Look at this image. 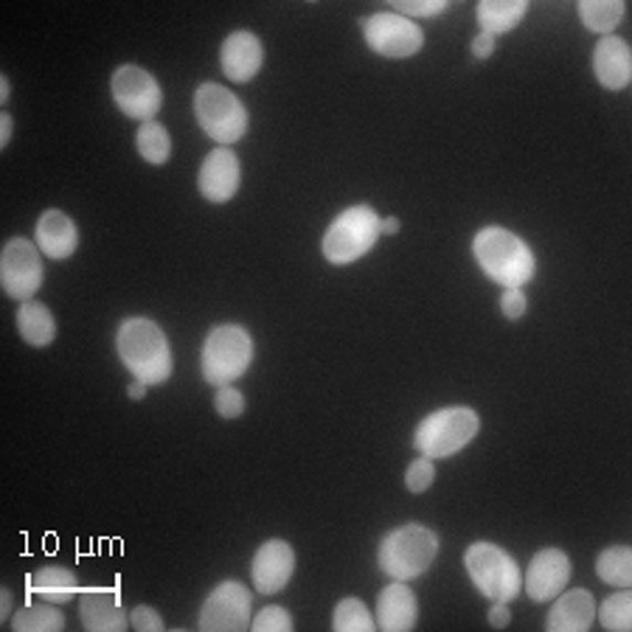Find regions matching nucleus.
<instances>
[{
    "mask_svg": "<svg viewBox=\"0 0 632 632\" xmlns=\"http://www.w3.org/2000/svg\"><path fill=\"white\" fill-rule=\"evenodd\" d=\"M254 363V338L239 323H219L203 343V379L214 388L234 385Z\"/></svg>",
    "mask_w": 632,
    "mask_h": 632,
    "instance_id": "39448f33",
    "label": "nucleus"
},
{
    "mask_svg": "<svg viewBox=\"0 0 632 632\" xmlns=\"http://www.w3.org/2000/svg\"><path fill=\"white\" fill-rule=\"evenodd\" d=\"M296 574V548L287 539H267L256 548L254 563H250V579L261 596H274L290 585Z\"/></svg>",
    "mask_w": 632,
    "mask_h": 632,
    "instance_id": "4468645a",
    "label": "nucleus"
},
{
    "mask_svg": "<svg viewBox=\"0 0 632 632\" xmlns=\"http://www.w3.org/2000/svg\"><path fill=\"white\" fill-rule=\"evenodd\" d=\"M379 234L397 236L399 234V219L397 217H385L383 223H379Z\"/></svg>",
    "mask_w": 632,
    "mask_h": 632,
    "instance_id": "a19ab883",
    "label": "nucleus"
},
{
    "mask_svg": "<svg viewBox=\"0 0 632 632\" xmlns=\"http://www.w3.org/2000/svg\"><path fill=\"white\" fill-rule=\"evenodd\" d=\"M147 388H149L147 383L136 379V383H132L130 388H127V397H130V399H143V397H147Z\"/></svg>",
    "mask_w": 632,
    "mask_h": 632,
    "instance_id": "79ce46f5",
    "label": "nucleus"
},
{
    "mask_svg": "<svg viewBox=\"0 0 632 632\" xmlns=\"http://www.w3.org/2000/svg\"><path fill=\"white\" fill-rule=\"evenodd\" d=\"M481 433V416L467 405L439 408L416 425L414 447L428 459H450Z\"/></svg>",
    "mask_w": 632,
    "mask_h": 632,
    "instance_id": "20e7f679",
    "label": "nucleus"
},
{
    "mask_svg": "<svg viewBox=\"0 0 632 632\" xmlns=\"http://www.w3.org/2000/svg\"><path fill=\"white\" fill-rule=\"evenodd\" d=\"M214 408H217V414L223 416V419H239V416L245 414V394L239 388H234V385H223V388H217V394H214Z\"/></svg>",
    "mask_w": 632,
    "mask_h": 632,
    "instance_id": "72a5a7b5",
    "label": "nucleus"
},
{
    "mask_svg": "<svg viewBox=\"0 0 632 632\" xmlns=\"http://www.w3.org/2000/svg\"><path fill=\"white\" fill-rule=\"evenodd\" d=\"M495 45H497V38L481 32L475 40H472V56H475V60H490V56L495 54Z\"/></svg>",
    "mask_w": 632,
    "mask_h": 632,
    "instance_id": "4c0bfd02",
    "label": "nucleus"
},
{
    "mask_svg": "<svg viewBox=\"0 0 632 632\" xmlns=\"http://www.w3.org/2000/svg\"><path fill=\"white\" fill-rule=\"evenodd\" d=\"M419 621V601L408 588V582H394L377 596V630L383 632H410Z\"/></svg>",
    "mask_w": 632,
    "mask_h": 632,
    "instance_id": "aec40b11",
    "label": "nucleus"
},
{
    "mask_svg": "<svg viewBox=\"0 0 632 632\" xmlns=\"http://www.w3.org/2000/svg\"><path fill=\"white\" fill-rule=\"evenodd\" d=\"M332 630L335 632H374L377 630V619L372 610L366 608V601L357 596H349L335 604V615H332Z\"/></svg>",
    "mask_w": 632,
    "mask_h": 632,
    "instance_id": "c85d7f7f",
    "label": "nucleus"
},
{
    "mask_svg": "<svg viewBox=\"0 0 632 632\" xmlns=\"http://www.w3.org/2000/svg\"><path fill=\"white\" fill-rule=\"evenodd\" d=\"M18 332L29 346L45 349L56 341L54 312L40 301H23L18 310Z\"/></svg>",
    "mask_w": 632,
    "mask_h": 632,
    "instance_id": "b1692460",
    "label": "nucleus"
},
{
    "mask_svg": "<svg viewBox=\"0 0 632 632\" xmlns=\"http://www.w3.org/2000/svg\"><path fill=\"white\" fill-rule=\"evenodd\" d=\"M12 604H14L12 590H9L7 585H3V590H0V619H3V621H12V615H14Z\"/></svg>",
    "mask_w": 632,
    "mask_h": 632,
    "instance_id": "ea45409f",
    "label": "nucleus"
},
{
    "mask_svg": "<svg viewBox=\"0 0 632 632\" xmlns=\"http://www.w3.org/2000/svg\"><path fill=\"white\" fill-rule=\"evenodd\" d=\"M379 223V214L366 203L341 211L321 239L323 259L338 267L363 259L377 245Z\"/></svg>",
    "mask_w": 632,
    "mask_h": 632,
    "instance_id": "423d86ee",
    "label": "nucleus"
},
{
    "mask_svg": "<svg viewBox=\"0 0 632 632\" xmlns=\"http://www.w3.org/2000/svg\"><path fill=\"white\" fill-rule=\"evenodd\" d=\"M439 557V534L419 523H408L379 539L377 563L383 574L399 582L421 577Z\"/></svg>",
    "mask_w": 632,
    "mask_h": 632,
    "instance_id": "7ed1b4c3",
    "label": "nucleus"
},
{
    "mask_svg": "<svg viewBox=\"0 0 632 632\" xmlns=\"http://www.w3.org/2000/svg\"><path fill=\"white\" fill-rule=\"evenodd\" d=\"M34 243H38V248L49 259H71L76 248H79V228H76V223L65 211L49 208L40 214L38 228H34Z\"/></svg>",
    "mask_w": 632,
    "mask_h": 632,
    "instance_id": "a211bd4d",
    "label": "nucleus"
},
{
    "mask_svg": "<svg viewBox=\"0 0 632 632\" xmlns=\"http://www.w3.org/2000/svg\"><path fill=\"white\" fill-rule=\"evenodd\" d=\"M472 256L486 279L501 285L503 290H521L537 274V259L526 239L501 225H486L472 239Z\"/></svg>",
    "mask_w": 632,
    "mask_h": 632,
    "instance_id": "f03ea898",
    "label": "nucleus"
},
{
    "mask_svg": "<svg viewBox=\"0 0 632 632\" xmlns=\"http://www.w3.org/2000/svg\"><path fill=\"white\" fill-rule=\"evenodd\" d=\"M254 593L239 579H225L205 596L200 608V632H245L250 630Z\"/></svg>",
    "mask_w": 632,
    "mask_h": 632,
    "instance_id": "1a4fd4ad",
    "label": "nucleus"
},
{
    "mask_svg": "<svg viewBox=\"0 0 632 632\" xmlns=\"http://www.w3.org/2000/svg\"><path fill=\"white\" fill-rule=\"evenodd\" d=\"M394 12L403 14V18L416 20V18H436V14L444 12L450 3L447 0H390Z\"/></svg>",
    "mask_w": 632,
    "mask_h": 632,
    "instance_id": "473e14b6",
    "label": "nucleus"
},
{
    "mask_svg": "<svg viewBox=\"0 0 632 632\" xmlns=\"http://www.w3.org/2000/svg\"><path fill=\"white\" fill-rule=\"evenodd\" d=\"M12 136H14V118L9 116V113H3V116H0V147L7 149L9 143H12Z\"/></svg>",
    "mask_w": 632,
    "mask_h": 632,
    "instance_id": "58836bf2",
    "label": "nucleus"
},
{
    "mask_svg": "<svg viewBox=\"0 0 632 632\" xmlns=\"http://www.w3.org/2000/svg\"><path fill=\"white\" fill-rule=\"evenodd\" d=\"M194 116H197L200 130L219 143L231 147L239 138H245L250 125V116L239 96H234L219 82H203L194 94Z\"/></svg>",
    "mask_w": 632,
    "mask_h": 632,
    "instance_id": "6e6552de",
    "label": "nucleus"
},
{
    "mask_svg": "<svg viewBox=\"0 0 632 632\" xmlns=\"http://www.w3.org/2000/svg\"><path fill=\"white\" fill-rule=\"evenodd\" d=\"M528 310V301L526 296H523V290H506L501 296V312L503 318H508V321H521L523 315H526Z\"/></svg>",
    "mask_w": 632,
    "mask_h": 632,
    "instance_id": "c9c22d12",
    "label": "nucleus"
},
{
    "mask_svg": "<svg viewBox=\"0 0 632 632\" xmlns=\"http://www.w3.org/2000/svg\"><path fill=\"white\" fill-rule=\"evenodd\" d=\"M486 621H490V626H495V630H506V626L512 624V610H508L503 601H492Z\"/></svg>",
    "mask_w": 632,
    "mask_h": 632,
    "instance_id": "e433bc0d",
    "label": "nucleus"
},
{
    "mask_svg": "<svg viewBox=\"0 0 632 632\" xmlns=\"http://www.w3.org/2000/svg\"><path fill=\"white\" fill-rule=\"evenodd\" d=\"M9 96H12V82L9 76H0V101H9Z\"/></svg>",
    "mask_w": 632,
    "mask_h": 632,
    "instance_id": "37998d69",
    "label": "nucleus"
},
{
    "mask_svg": "<svg viewBox=\"0 0 632 632\" xmlns=\"http://www.w3.org/2000/svg\"><path fill=\"white\" fill-rule=\"evenodd\" d=\"M596 619H599V624L610 632H630L632 630L630 588H621L619 593L608 596V599L601 601V608H596Z\"/></svg>",
    "mask_w": 632,
    "mask_h": 632,
    "instance_id": "c756f323",
    "label": "nucleus"
},
{
    "mask_svg": "<svg viewBox=\"0 0 632 632\" xmlns=\"http://www.w3.org/2000/svg\"><path fill=\"white\" fill-rule=\"evenodd\" d=\"M136 149L147 163L163 167V163H169V158H172V138H169V130L163 125L147 121V125L138 127Z\"/></svg>",
    "mask_w": 632,
    "mask_h": 632,
    "instance_id": "cd10ccee",
    "label": "nucleus"
},
{
    "mask_svg": "<svg viewBox=\"0 0 632 632\" xmlns=\"http://www.w3.org/2000/svg\"><path fill=\"white\" fill-rule=\"evenodd\" d=\"M60 604H25V608L14 610L12 615V630L14 632H63L65 630V615L63 610H56Z\"/></svg>",
    "mask_w": 632,
    "mask_h": 632,
    "instance_id": "a878e982",
    "label": "nucleus"
},
{
    "mask_svg": "<svg viewBox=\"0 0 632 632\" xmlns=\"http://www.w3.org/2000/svg\"><path fill=\"white\" fill-rule=\"evenodd\" d=\"M624 0H582L579 3V18H582L588 32L608 38L624 20Z\"/></svg>",
    "mask_w": 632,
    "mask_h": 632,
    "instance_id": "393cba45",
    "label": "nucleus"
},
{
    "mask_svg": "<svg viewBox=\"0 0 632 632\" xmlns=\"http://www.w3.org/2000/svg\"><path fill=\"white\" fill-rule=\"evenodd\" d=\"M464 568L470 574L478 593L490 601H515L523 590L521 565L512 559V554L503 551L495 543H472L464 551Z\"/></svg>",
    "mask_w": 632,
    "mask_h": 632,
    "instance_id": "0eeeda50",
    "label": "nucleus"
},
{
    "mask_svg": "<svg viewBox=\"0 0 632 632\" xmlns=\"http://www.w3.org/2000/svg\"><path fill=\"white\" fill-rule=\"evenodd\" d=\"M593 74L604 90H624L632 79V54L626 40L608 34L593 49Z\"/></svg>",
    "mask_w": 632,
    "mask_h": 632,
    "instance_id": "412c9836",
    "label": "nucleus"
},
{
    "mask_svg": "<svg viewBox=\"0 0 632 632\" xmlns=\"http://www.w3.org/2000/svg\"><path fill=\"white\" fill-rule=\"evenodd\" d=\"M219 65H223V74L234 85H245L265 65V45H261V40L254 32L228 34L223 49H219Z\"/></svg>",
    "mask_w": 632,
    "mask_h": 632,
    "instance_id": "f3484780",
    "label": "nucleus"
},
{
    "mask_svg": "<svg viewBox=\"0 0 632 632\" xmlns=\"http://www.w3.org/2000/svg\"><path fill=\"white\" fill-rule=\"evenodd\" d=\"M239 183H243V167H239V156H236L234 149H211L197 174L200 194L214 205L228 203L239 192Z\"/></svg>",
    "mask_w": 632,
    "mask_h": 632,
    "instance_id": "2eb2a0df",
    "label": "nucleus"
},
{
    "mask_svg": "<svg viewBox=\"0 0 632 632\" xmlns=\"http://www.w3.org/2000/svg\"><path fill=\"white\" fill-rule=\"evenodd\" d=\"M130 624L136 632H163L167 624H163L161 613L156 608H149V604H136L130 610Z\"/></svg>",
    "mask_w": 632,
    "mask_h": 632,
    "instance_id": "f704fd0d",
    "label": "nucleus"
},
{
    "mask_svg": "<svg viewBox=\"0 0 632 632\" xmlns=\"http://www.w3.org/2000/svg\"><path fill=\"white\" fill-rule=\"evenodd\" d=\"M436 481V467L433 459L428 456H419L408 464V472H405V486H408L414 495H421V492H428Z\"/></svg>",
    "mask_w": 632,
    "mask_h": 632,
    "instance_id": "2f4dec72",
    "label": "nucleus"
},
{
    "mask_svg": "<svg viewBox=\"0 0 632 632\" xmlns=\"http://www.w3.org/2000/svg\"><path fill=\"white\" fill-rule=\"evenodd\" d=\"M363 38L374 54L388 56V60H408L425 45L421 25L397 12H377L363 20Z\"/></svg>",
    "mask_w": 632,
    "mask_h": 632,
    "instance_id": "f8f14e48",
    "label": "nucleus"
},
{
    "mask_svg": "<svg viewBox=\"0 0 632 632\" xmlns=\"http://www.w3.org/2000/svg\"><path fill=\"white\" fill-rule=\"evenodd\" d=\"M546 630L548 632H588L596 621V599L590 590L574 588L563 590L557 599H551Z\"/></svg>",
    "mask_w": 632,
    "mask_h": 632,
    "instance_id": "6ab92c4d",
    "label": "nucleus"
},
{
    "mask_svg": "<svg viewBox=\"0 0 632 632\" xmlns=\"http://www.w3.org/2000/svg\"><path fill=\"white\" fill-rule=\"evenodd\" d=\"M526 12L528 0H481L475 7V20L481 25V32L497 38V34H506L515 25H521Z\"/></svg>",
    "mask_w": 632,
    "mask_h": 632,
    "instance_id": "5701e85b",
    "label": "nucleus"
},
{
    "mask_svg": "<svg viewBox=\"0 0 632 632\" xmlns=\"http://www.w3.org/2000/svg\"><path fill=\"white\" fill-rule=\"evenodd\" d=\"M43 250L38 243L25 239V236H14L3 245V256H0V285L3 292L14 301H32L38 290L43 287Z\"/></svg>",
    "mask_w": 632,
    "mask_h": 632,
    "instance_id": "9d476101",
    "label": "nucleus"
},
{
    "mask_svg": "<svg viewBox=\"0 0 632 632\" xmlns=\"http://www.w3.org/2000/svg\"><path fill=\"white\" fill-rule=\"evenodd\" d=\"M79 621L87 632H127L130 610H125L116 590L90 588L79 593Z\"/></svg>",
    "mask_w": 632,
    "mask_h": 632,
    "instance_id": "dca6fc26",
    "label": "nucleus"
},
{
    "mask_svg": "<svg viewBox=\"0 0 632 632\" xmlns=\"http://www.w3.org/2000/svg\"><path fill=\"white\" fill-rule=\"evenodd\" d=\"M596 577L613 588H632V548L610 546L596 557Z\"/></svg>",
    "mask_w": 632,
    "mask_h": 632,
    "instance_id": "bb28decb",
    "label": "nucleus"
},
{
    "mask_svg": "<svg viewBox=\"0 0 632 632\" xmlns=\"http://www.w3.org/2000/svg\"><path fill=\"white\" fill-rule=\"evenodd\" d=\"M250 630L254 632H292L296 630V621H292V615L287 613L285 608H279V604H270V608L259 610V613L254 615V621H250Z\"/></svg>",
    "mask_w": 632,
    "mask_h": 632,
    "instance_id": "7c9ffc66",
    "label": "nucleus"
},
{
    "mask_svg": "<svg viewBox=\"0 0 632 632\" xmlns=\"http://www.w3.org/2000/svg\"><path fill=\"white\" fill-rule=\"evenodd\" d=\"M116 352L127 372L141 383L163 385L172 377V346L161 323L152 318H125L116 332Z\"/></svg>",
    "mask_w": 632,
    "mask_h": 632,
    "instance_id": "f257e3e1",
    "label": "nucleus"
},
{
    "mask_svg": "<svg viewBox=\"0 0 632 632\" xmlns=\"http://www.w3.org/2000/svg\"><path fill=\"white\" fill-rule=\"evenodd\" d=\"M570 574H574V565L570 557L559 548H543L532 557L526 574H523V590L532 601L543 604V601H551L568 588Z\"/></svg>",
    "mask_w": 632,
    "mask_h": 632,
    "instance_id": "ddd939ff",
    "label": "nucleus"
},
{
    "mask_svg": "<svg viewBox=\"0 0 632 632\" xmlns=\"http://www.w3.org/2000/svg\"><path fill=\"white\" fill-rule=\"evenodd\" d=\"M110 94L118 110L125 113L127 118L141 121V125L156 121V116L161 113V85L141 65H121V68H116L110 79Z\"/></svg>",
    "mask_w": 632,
    "mask_h": 632,
    "instance_id": "9b49d317",
    "label": "nucleus"
},
{
    "mask_svg": "<svg viewBox=\"0 0 632 632\" xmlns=\"http://www.w3.org/2000/svg\"><path fill=\"white\" fill-rule=\"evenodd\" d=\"M32 593L40 601H51V604H68L76 593H79V579L71 568H60V565H49V568L34 570L32 579Z\"/></svg>",
    "mask_w": 632,
    "mask_h": 632,
    "instance_id": "4be33fe9",
    "label": "nucleus"
}]
</instances>
